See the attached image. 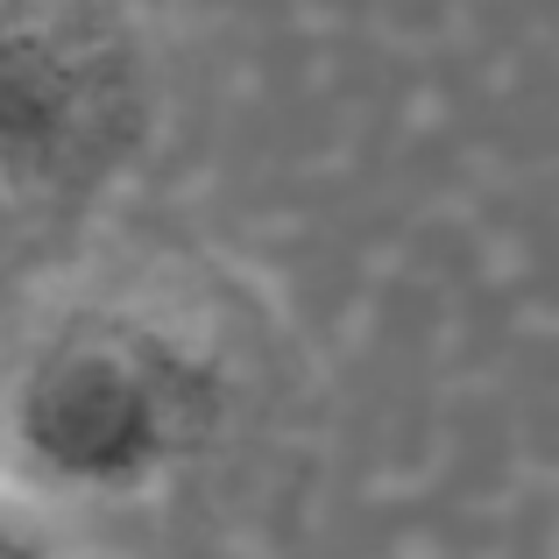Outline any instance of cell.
Listing matches in <instances>:
<instances>
[{"label":"cell","instance_id":"6da1fadb","mask_svg":"<svg viewBox=\"0 0 559 559\" xmlns=\"http://www.w3.org/2000/svg\"><path fill=\"white\" fill-rule=\"evenodd\" d=\"M14 447L57 489H135L164 475L205 418L185 347L128 319L57 326L14 382Z\"/></svg>","mask_w":559,"mask_h":559},{"label":"cell","instance_id":"7a4b0ae2","mask_svg":"<svg viewBox=\"0 0 559 559\" xmlns=\"http://www.w3.org/2000/svg\"><path fill=\"white\" fill-rule=\"evenodd\" d=\"M135 128V57L99 0H0V191H57Z\"/></svg>","mask_w":559,"mask_h":559},{"label":"cell","instance_id":"3957f363","mask_svg":"<svg viewBox=\"0 0 559 559\" xmlns=\"http://www.w3.org/2000/svg\"><path fill=\"white\" fill-rule=\"evenodd\" d=\"M0 559H64L57 538L43 532V518L14 496H0Z\"/></svg>","mask_w":559,"mask_h":559}]
</instances>
